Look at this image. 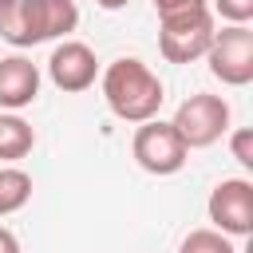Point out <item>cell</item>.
<instances>
[{"label":"cell","instance_id":"cell-6","mask_svg":"<svg viewBox=\"0 0 253 253\" xmlns=\"http://www.w3.org/2000/svg\"><path fill=\"white\" fill-rule=\"evenodd\" d=\"M225 87H249L253 83V28L249 24H225L213 32L206 55H202Z\"/></svg>","mask_w":253,"mask_h":253},{"label":"cell","instance_id":"cell-7","mask_svg":"<svg viewBox=\"0 0 253 253\" xmlns=\"http://www.w3.org/2000/svg\"><path fill=\"white\" fill-rule=\"evenodd\" d=\"M206 213H210L213 229H221L225 237H249L253 233V182L249 178H221L210 190Z\"/></svg>","mask_w":253,"mask_h":253},{"label":"cell","instance_id":"cell-5","mask_svg":"<svg viewBox=\"0 0 253 253\" xmlns=\"http://www.w3.org/2000/svg\"><path fill=\"white\" fill-rule=\"evenodd\" d=\"M130 154H134V162H138L146 174L170 178V174H178V170L186 166L190 146L182 142V134H178L170 123L146 119V123H138V130H134V138H130Z\"/></svg>","mask_w":253,"mask_h":253},{"label":"cell","instance_id":"cell-1","mask_svg":"<svg viewBox=\"0 0 253 253\" xmlns=\"http://www.w3.org/2000/svg\"><path fill=\"white\" fill-rule=\"evenodd\" d=\"M99 91L111 107L115 119L123 123H146V119H158L162 111V99H166V87L162 79L134 55H119L107 63V71L99 75Z\"/></svg>","mask_w":253,"mask_h":253},{"label":"cell","instance_id":"cell-16","mask_svg":"<svg viewBox=\"0 0 253 253\" xmlns=\"http://www.w3.org/2000/svg\"><path fill=\"white\" fill-rule=\"evenodd\" d=\"M0 253H20V237L8 225H0Z\"/></svg>","mask_w":253,"mask_h":253},{"label":"cell","instance_id":"cell-8","mask_svg":"<svg viewBox=\"0 0 253 253\" xmlns=\"http://www.w3.org/2000/svg\"><path fill=\"white\" fill-rule=\"evenodd\" d=\"M47 79H51L59 91H67V95H79V91L95 87V79H99V59H95V51H91L83 40H63V43H55L51 55H47Z\"/></svg>","mask_w":253,"mask_h":253},{"label":"cell","instance_id":"cell-2","mask_svg":"<svg viewBox=\"0 0 253 253\" xmlns=\"http://www.w3.org/2000/svg\"><path fill=\"white\" fill-rule=\"evenodd\" d=\"M75 28H79L75 0H12L0 8V40H8L12 47L67 40Z\"/></svg>","mask_w":253,"mask_h":253},{"label":"cell","instance_id":"cell-3","mask_svg":"<svg viewBox=\"0 0 253 253\" xmlns=\"http://www.w3.org/2000/svg\"><path fill=\"white\" fill-rule=\"evenodd\" d=\"M213 32H217L213 12H210L206 0H198L190 8L158 16V51H162L166 63H194V59L206 55Z\"/></svg>","mask_w":253,"mask_h":253},{"label":"cell","instance_id":"cell-12","mask_svg":"<svg viewBox=\"0 0 253 253\" xmlns=\"http://www.w3.org/2000/svg\"><path fill=\"white\" fill-rule=\"evenodd\" d=\"M178 253H237V249H233V237H225L221 229H190Z\"/></svg>","mask_w":253,"mask_h":253},{"label":"cell","instance_id":"cell-4","mask_svg":"<svg viewBox=\"0 0 253 253\" xmlns=\"http://www.w3.org/2000/svg\"><path fill=\"white\" fill-rule=\"evenodd\" d=\"M170 126L182 134V142L190 150H202V146H213L221 134H229V103L221 95H210V91H198L190 99L178 103Z\"/></svg>","mask_w":253,"mask_h":253},{"label":"cell","instance_id":"cell-11","mask_svg":"<svg viewBox=\"0 0 253 253\" xmlns=\"http://www.w3.org/2000/svg\"><path fill=\"white\" fill-rule=\"evenodd\" d=\"M32 202V174L20 166H0V217L24 210Z\"/></svg>","mask_w":253,"mask_h":253},{"label":"cell","instance_id":"cell-15","mask_svg":"<svg viewBox=\"0 0 253 253\" xmlns=\"http://www.w3.org/2000/svg\"><path fill=\"white\" fill-rule=\"evenodd\" d=\"M154 4V12L158 16H166V12H178V8H190V4H198V0H150Z\"/></svg>","mask_w":253,"mask_h":253},{"label":"cell","instance_id":"cell-18","mask_svg":"<svg viewBox=\"0 0 253 253\" xmlns=\"http://www.w3.org/2000/svg\"><path fill=\"white\" fill-rule=\"evenodd\" d=\"M4 4H12V0H0V8H4Z\"/></svg>","mask_w":253,"mask_h":253},{"label":"cell","instance_id":"cell-10","mask_svg":"<svg viewBox=\"0 0 253 253\" xmlns=\"http://www.w3.org/2000/svg\"><path fill=\"white\" fill-rule=\"evenodd\" d=\"M36 146V130L12 111V115H0V162H16L24 154H32Z\"/></svg>","mask_w":253,"mask_h":253},{"label":"cell","instance_id":"cell-14","mask_svg":"<svg viewBox=\"0 0 253 253\" xmlns=\"http://www.w3.org/2000/svg\"><path fill=\"white\" fill-rule=\"evenodd\" d=\"M229 150H233V158H237L245 170H253V130H249V126H237V130L229 134Z\"/></svg>","mask_w":253,"mask_h":253},{"label":"cell","instance_id":"cell-17","mask_svg":"<svg viewBox=\"0 0 253 253\" xmlns=\"http://www.w3.org/2000/svg\"><path fill=\"white\" fill-rule=\"evenodd\" d=\"M95 4H99L103 12H119V8H126L130 0H95Z\"/></svg>","mask_w":253,"mask_h":253},{"label":"cell","instance_id":"cell-13","mask_svg":"<svg viewBox=\"0 0 253 253\" xmlns=\"http://www.w3.org/2000/svg\"><path fill=\"white\" fill-rule=\"evenodd\" d=\"M225 24H249L253 20V0H213V8Z\"/></svg>","mask_w":253,"mask_h":253},{"label":"cell","instance_id":"cell-9","mask_svg":"<svg viewBox=\"0 0 253 253\" xmlns=\"http://www.w3.org/2000/svg\"><path fill=\"white\" fill-rule=\"evenodd\" d=\"M40 95V67L28 55H4L0 59V107L24 111Z\"/></svg>","mask_w":253,"mask_h":253}]
</instances>
